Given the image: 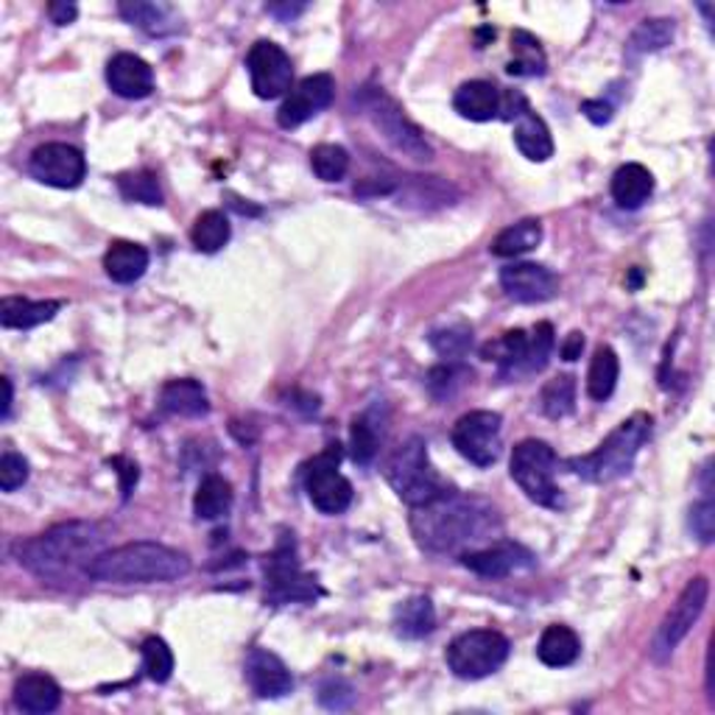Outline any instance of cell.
<instances>
[{
  "instance_id": "6da1fadb",
  "label": "cell",
  "mask_w": 715,
  "mask_h": 715,
  "mask_svg": "<svg viewBox=\"0 0 715 715\" xmlns=\"http://www.w3.org/2000/svg\"><path fill=\"white\" fill-rule=\"evenodd\" d=\"M411 531L428 554H467L481 542H498L503 522L489 500L444 492L431 503L414 506Z\"/></svg>"
},
{
  "instance_id": "7a4b0ae2",
  "label": "cell",
  "mask_w": 715,
  "mask_h": 715,
  "mask_svg": "<svg viewBox=\"0 0 715 715\" xmlns=\"http://www.w3.org/2000/svg\"><path fill=\"white\" fill-rule=\"evenodd\" d=\"M109 531L101 522L74 520L18 546V559L29 574L53 587H70L90 579V568L107 551Z\"/></svg>"
},
{
  "instance_id": "3957f363",
  "label": "cell",
  "mask_w": 715,
  "mask_h": 715,
  "mask_svg": "<svg viewBox=\"0 0 715 715\" xmlns=\"http://www.w3.org/2000/svg\"><path fill=\"white\" fill-rule=\"evenodd\" d=\"M190 574V559L159 542H126L92 562L90 579L107 585H165Z\"/></svg>"
},
{
  "instance_id": "277c9868",
  "label": "cell",
  "mask_w": 715,
  "mask_h": 715,
  "mask_svg": "<svg viewBox=\"0 0 715 715\" xmlns=\"http://www.w3.org/2000/svg\"><path fill=\"white\" fill-rule=\"evenodd\" d=\"M648 439H652V417L637 411L629 420L620 422V425L598 444V450L568 459V470L590 483L618 481V478L629 476L631 467H635L637 453H640V448Z\"/></svg>"
},
{
  "instance_id": "5b68a950",
  "label": "cell",
  "mask_w": 715,
  "mask_h": 715,
  "mask_svg": "<svg viewBox=\"0 0 715 715\" xmlns=\"http://www.w3.org/2000/svg\"><path fill=\"white\" fill-rule=\"evenodd\" d=\"M383 476H386L389 487L398 492V498L403 503H409L411 509L431 500L442 498L444 492H450L444 478L433 470L431 456H428V444L420 437L405 439L400 448L392 450V456L383 464Z\"/></svg>"
},
{
  "instance_id": "8992f818",
  "label": "cell",
  "mask_w": 715,
  "mask_h": 715,
  "mask_svg": "<svg viewBox=\"0 0 715 715\" xmlns=\"http://www.w3.org/2000/svg\"><path fill=\"white\" fill-rule=\"evenodd\" d=\"M361 109L366 118L372 120L378 131L383 135V140L394 148V151L405 154L414 163H431L433 148L425 140V135L420 131V126L405 115V109L394 101L392 96L381 90V87H366L361 92Z\"/></svg>"
},
{
  "instance_id": "52a82bcc",
  "label": "cell",
  "mask_w": 715,
  "mask_h": 715,
  "mask_svg": "<svg viewBox=\"0 0 715 715\" xmlns=\"http://www.w3.org/2000/svg\"><path fill=\"white\" fill-rule=\"evenodd\" d=\"M511 478L526 492L528 500L546 509L562 506V492L557 487V453L542 439H526L511 453Z\"/></svg>"
},
{
  "instance_id": "ba28073f",
  "label": "cell",
  "mask_w": 715,
  "mask_h": 715,
  "mask_svg": "<svg viewBox=\"0 0 715 715\" xmlns=\"http://www.w3.org/2000/svg\"><path fill=\"white\" fill-rule=\"evenodd\" d=\"M509 640L494 629H472L456 637L448 648V668L459 679H487L509 659Z\"/></svg>"
},
{
  "instance_id": "9c48e42d",
  "label": "cell",
  "mask_w": 715,
  "mask_h": 715,
  "mask_svg": "<svg viewBox=\"0 0 715 715\" xmlns=\"http://www.w3.org/2000/svg\"><path fill=\"white\" fill-rule=\"evenodd\" d=\"M322 596L316 579L302 570L300 557H296L294 533H283L277 540V548L266 559V601L274 607L296 601H313Z\"/></svg>"
},
{
  "instance_id": "30bf717a",
  "label": "cell",
  "mask_w": 715,
  "mask_h": 715,
  "mask_svg": "<svg viewBox=\"0 0 715 715\" xmlns=\"http://www.w3.org/2000/svg\"><path fill=\"white\" fill-rule=\"evenodd\" d=\"M707 596H709V581L704 579V576H696V579L687 581L685 590L679 592L676 604L668 609V615H665L663 624H659L657 635H654V643H652L654 659H665L674 654V648L685 640L687 631H690L693 626H696V620L702 618Z\"/></svg>"
},
{
  "instance_id": "8fae6325",
  "label": "cell",
  "mask_w": 715,
  "mask_h": 715,
  "mask_svg": "<svg viewBox=\"0 0 715 715\" xmlns=\"http://www.w3.org/2000/svg\"><path fill=\"white\" fill-rule=\"evenodd\" d=\"M341 448L330 444L305 467V492L322 515H341L352 503V483L339 472Z\"/></svg>"
},
{
  "instance_id": "7c38bea8",
  "label": "cell",
  "mask_w": 715,
  "mask_h": 715,
  "mask_svg": "<svg viewBox=\"0 0 715 715\" xmlns=\"http://www.w3.org/2000/svg\"><path fill=\"white\" fill-rule=\"evenodd\" d=\"M503 420L494 411H470L453 425V448L476 467H492L500 456Z\"/></svg>"
},
{
  "instance_id": "4fadbf2b",
  "label": "cell",
  "mask_w": 715,
  "mask_h": 715,
  "mask_svg": "<svg viewBox=\"0 0 715 715\" xmlns=\"http://www.w3.org/2000/svg\"><path fill=\"white\" fill-rule=\"evenodd\" d=\"M246 68H249L252 90L263 101L285 96L291 92V81H294V65L291 57L272 40H261L249 48L246 53Z\"/></svg>"
},
{
  "instance_id": "5bb4252c",
  "label": "cell",
  "mask_w": 715,
  "mask_h": 715,
  "mask_svg": "<svg viewBox=\"0 0 715 715\" xmlns=\"http://www.w3.org/2000/svg\"><path fill=\"white\" fill-rule=\"evenodd\" d=\"M29 170L37 183L70 190L79 188L87 176V159L79 148L68 143H42L31 154Z\"/></svg>"
},
{
  "instance_id": "9a60e30c",
  "label": "cell",
  "mask_w": 715,
  "mask_h": 715,
  "mask_svg": "<svg viewBox=\"0 0 715 715\" xmlns=\"http://www.w3.org/2000/svg\"><path fill=\"white\" fill-rule=\"evenodd\" d=\"M335 98V79L330 74H313L307 79H302L300 85L291 87V92L285 96L283 107L277 109V124L283 129H296L305 120H311L313 115H319L322 109H327Z\"/></svg>"
},
{
  "instance_id": "2e32d148",
  "label": "cell",
  "mask_w": 715,
  "mask_h": 715,
  "mask_svg": "<svg viewBox=\"0 0 715 715\" xmlns=\"http://www.w3.org/2000/svg\"><path fill=\"white\" fill-rule=\"evenodd\" d=\"M500 285L520 305H537L559 294V277L542 263H511L500 272Z\"/></svg>"
},
{
  "instance_id": "e0dca14e",
  "label": "cell",
  "mask_w": 715,
  "mask_h": 715,
  "mask_svg": "<svg viewBox=\"0 0 715 715\" xmlns=\"http://www.w3.org/2000/svg\"><path fill=\"white\" fill-rule=\"evenodd\" d=\"M533 554L528 548L515 546V542H492V546H483L478 551L461 554V565L467 570L478 576H487V579H506L511 574H520V570L533 568Z\"/></svg>"
},
{
  "instance_id": "ac0fdd59",
  "label": "cell",
  "mask_w": 715,
  "mask_h": 715,
  "mask_svg": "<svg viewBox=\"0 0 715 715\" xmlns=\"http://www.w3.org/2000/svg\"><path fill=\"white\" fill-rule=\"evenodd\" d=\"M246 682L261 698H280L294 690V676L288 665L268 648H252L244 665Z\"/></svg>"
},
{
  "instance_id": "d6986e66",
  "label": "cell",
  "mask_w": 715,
  "mask_h": 715,
  "mask_svg": "<svg viewBox=\"0 0 715 715\" xmlns=\"http://www.w3.org/2000/svg\"><path fill=\"white\" fill-rule=\"evenodd\" d=\"M107 85L115 96L137 101V98L151 96L154 70L146 59L135 57V53H115L107 65Z\"/></svg>"
},
{
  "instance_id": "ffe728a7",
  "label": "cell",
  "mask_w": 715,
  "mask_h": 715,
  "mask_svg": "<svg viewBox=\"0 0 715 715\" xmlns=\"http://www.w3.org/2000/svg\"><path fill=\"white\" fill-rule=\"evenodd\" d=\"M509 120H517L515 124V143L520 148V154L531 163H546V159L554 157V137L551 129L546 126V120L528 107V101L511 115Z\"/></svg>"
},
{
  "instance_id": "44dd1931",
  "label": "cell",
  "mask_w": 715,
  "mask_h": 715,
  "mask_svg": "<svg viewBox=\"0 0 715 715\" xmlns=\"http://www.w3.org/2000/svg\"><path fill=\"white\" fill-rule=\"evenodd\" d=\"M500 104H503V96H500L498 87L483 79L467 81L453 96L456 112L467 120H476V124H487V120L498 118Z\"/></svg>"
},
{
  "instance_id": "7402d4cb",
  "label": "cell",
  "mask_w": 715,
  "mask_h": 715,
  "mask_svg": "<svg viewBox=\"0 0 715 715\" xmlns=\"http://www.w3.org/2000/svg\"><path fill=\"white\" fill-rule=\"evenodd\" d=\"M14 704L29 715H46L62 704V687L46 674H26L14 682Z\"/></svg>"
},
{
  "instance_id": "603a6c76",
  "label": "cell",
  "mask_w": 715,
  "mask_h": 715,
  "mask_svg": "<svg viewBox=\"0 0 715 715\" xmlns=\"http://www.w3.org/2000/svg\"><path fill=\"white\" fill-rule=\"evenodd\" d=\"M654 194V176L646 165L626 163L613 176V199L620 210H637Z\"/></svg>"
},
{
  "instance_id": "cb8c5ba5",
  "label": "cell",
  "mask_w": 715,
  "mask_h": 715,
  "mask_svg": "<svg viewBox=\"0 0 715 715\" xmlns=\"http://www.w3.org/2000/svg\"><path fill=\"white\" fill-rule=\"evenodd\" d=\"M159 409L165 414L199 420V417H205L210 411V403H207V392L199 381L183 378V381L165 383L163 392H159Z\"/></svg>"
},
{
  "instance_id": "d4e9b609",
  "label": "cell",
  "mask_w": 715,
  "mask_h": 715,
  "mask_svg": "<svg viewBox=\"0 0 715 715\" xmlns=\"http://www.w3.org/2000/svg\"><path fill=\"white\" fill-rule=\"evenodd\" d=\"M118 12L126 23L137 26V29H143L151 37L170 35V31H176L179 29V23H183L179 14L174 12V7H168V3H143V0H129V3H120Z\"/></svg>"
},
{
  "instance_id": "484cf974",
  "label": "cell",
  "mask_w": 715,
  "mask_h": 715,
  "mask_svg": "<svg viewBox=\"0 0 715 715\" xmlns=\"http://www.w3.org/2000/svg\"><path fill=\"white\" fill-rule=\"evenodd\" d=\"M148 268V252L146 246L131 244V241H115L104 255V272L112 283L129 285L146 274Z\"/></svg>"
},
{
  "instance_id": "4316f807",
  "label": "cell",
  "mask_w": 715,
  "mask_h": 715,
  "mask_svg": "<svg viewBox=\"0 0 715 715\" xmlns=\"http://www.w3.org/2000/svg\"><path fill=\"white\" fill-rule=\"evenodd\" d=\"M59 307H62V302L57 300L31 302L23 300V296H7L0 302V324L9 330H31L37 324L51 322L59 313Z\"/></svg>"
},
{
  "instance_id": "83f0119b",
  "label": "cell",
  "mask_w": 715,
  "mask_h": 715,
  "mask_svg": "<svg viewBox=\"0 0 715 715\" xmlns=\"http://www.w3.org/2000/svg\"><path fill=\"white\" fill-rule=\"evenodd\" d=\"M581 654V640L570 626H548L540 637V646H537V657H540L542 665L548 668H568L579 659Z\"/></svg>"
},
{
  "instance_id": "f1b7e54d",
  "label": "cell",
  "mask_w": 715,
  "mask_h": 715,
  "mask_svg": "<svg viewBox=\"0 0 715 715\" xmlns=\"http://www.w3.org/2000/svg\"><path fill=\"white\" fill-rule=\"evenodd\" d=\"M483 358L500 366V375L528 372V333L526 330H506L498 341L487 344Z\"/></svg>"
},
{
  "instance_id": "f546056e",
  "label": "cell",
  "mask_w": 715,
  "mask_h": 715,
  "mask_svg": "<svg viewBox=\"0 0 715 715\" xmlns=\"http://www.w3.org/2000/svg\"><path fill=\"white\" fill-rule=\"evenodd\" d=\"M433 626H437V613L428 596H414L394 609V629L400 637L420 640V637L431 635Z\"/></svg>"
},
{
  "instance_id": "4dcf8cb0",
  "label": "cell",
  "mask_w": 715,
  "mask_h": 715,
  "mask_svg": "<svg viewBox=\"0 0 715 715\" xmlns=\"http://www.w3.org/2000/svg\"><path fill=\"white\" fill-rule=\"evenodd\" d=\"M542 244V224L537 218H522V222L511 224L503 233H498V238L492 241V255L498 257H520L533 252Z\"/></svg>"
},
{
  "instance_id": "1f68e13d",
  "label": "cell",
  "mask_w": 715,
  "mask_h": 715,
  "mask_svg": "<svg viewBox=\"0 0 715 715\" xmlns=\"http://www.w3.org/2000/svg\"><path fill=\"white\" fill-rule=\"evenodd\" d=\"M233 487L224 476H207L205 481L199 483L194 498V511L199 520H218V517L227 515L233 509Z\"/></svg>"
},
{
  "instance_id": "d6a6232c",
  "label": "cell",
  "mask_w": 715,
  "mask_h": 715,
  "mask_svg": "<svg viewBox=\"0 0 715 715\" xmlns=\"http://www.w3.org/2000/svg\"><path fill=\"white\" fill-rule=\"evenodd\" d=\"M620 361L615 355L613 346H598L596 355L590 361V372H587V394L598 403L613 398L615 386H618Z\"/></svg>"
},
{
  "instance_id": "836d02e7",
  "label": "cell",
  "mask_w": 715,
  "mask_h": 715,
  "mask_svg": "<svg viewBox=\"0 0 715 715\" xmlns=\"http://www.w3.org/2000/svg\"><path fill=\"white\" fill-rule=\"evenodd\" d=\"M548 70L546 51H542L540 40L528 31L517 29L511 35V62L509 74L511 76H542Z\"/></svg>"
},
{
  "instance_id": "e575fe53",
  "label": "cell",
  "mask_w": 715,
  "mask_h": 715,
  "mask_svg": "<svg viewBox=\"0 0 715 715\" xmlns=\"http://www.w3.org/2000/svg\"><path fill=\"white\" fill-rule=\"evenodd\" d=\"M229 235H233V229H229V218L224 216L222 210H205L194 222V229H190V241H194L196 249L205 252V255H213V252L224 249Z\"/></svg>"
},
{
  "instance_id": "d590c367",
  "label": "cell",
  "mask_w": 715,
  "mask_h": 715,
  "mask_svg": "<svg viewBox=\"0 0 715 715\" xmlns=\"http://www.w3.org/2000/svg\"><path fill=\"white\" fill-rule=\"evenodd\" d=\"M674 20H643L640 26L635 29L629 40V57H640V53H652L659 51V48L670 46L674 40Z\"/></svg>"
},
{
  "instance_id": "8d00e7d4",
  "label": "cell",
  "mask_w": 715,
  "mask_h": 715,
  "mask_svg": "<svg viewBox=\"0 0 715 715\" xmlns=\"http://www.w3.org/2000/svg\"><path fill=\"white\" fill-rule=\"evenodd\" d=\"M311 168L322 183H341L350 170V154L335 143H322L311 151Z\"/></svg>"
},
{
  "instance_id": "74e56055",
  "label": "cell",
  "mask_w": 715,
  "mask_h": 715,
  "mask_svg": "<svg viewBox=\"0 0 715 715\" xmlns=\"http://www.w3.org/2000/svg\"><path fill=\"white\" fill-rule=\"evenodd\" d=\"M118 190L124 199L140 202V205H163V190H159L157 174L151 170H131L118 176Z\"/></svg>"
},
{
  "instance_id": "f35d334b",
  "label": "cell",
  "mask_w": 715,
  "mask_h": 715,
  "mask_svg": "<svg viewBox=\"0 0 715 715\" xmlns=\"http://www.w3.org/2000/svg\"><path fill=\"white\" fill-rule=\"evenodd\" d=\"M576 409V381L570 375H559L546 383L542 389V411L551 420H562V417L574 414Z\"/></svg>"
},
{
  "instance_id": "ab89813d",
  "label": "cell",
  "mask_w": 715,
  "mask_h": 715,
  "mask_svg": "<svg viewBox=\"0 0 715 715\" xmlns=\"http://www.w3.org/2000/svg\"><path fill=\"white\" fill-rule=\"evenodd\" d=\"M143 670L151 682H168L174 674V652L163 637H146L143 640Z\"/></svg>"
},
{
  "instance_id": "60d3db41",
  "label": "cell",
  "mask_w": 715,
  "mask_h": 715,
  "mask_svg": "<svg viewBox=\"0 0 715 715\" xmlns=\"http://www.w3.org/2000/svg\"><path fill=\"white\" fill-rule=\"evenodd\" d=\"M428 341H431V346L439 355L448 358V361H456V358L467 355V350H470L472 330L467 327V324H450V327L433 330V333L428 335Z\"/></svg>"
},
{
  "instance_id": "b9f144b4",
  "label": "cell",
  "mask_w": 715,
  "mask_h": 715,
  "mask_svg": "<svg viewBox=\"0 0 715 715\" xmlns=\"http://www.w3.org/2000/svg\"><path fill=\"white\" fill-rule=\"evenodd\" d=\"M378 444H381V439H378L375 425H372L366 417H361V420L352 422L350 450H352V461H355V464H370V461L378 456Z\"/></svg>"
},
{
  "instance_id": "7bdbcfd3",
  "label": "cell",
  "mask_w": 715,
  "mask_h": 715,
  "mask_svg": "<svg viewBox=\"0 0 715 715\" xmlns=\"http://www.w3.org/2000/svg\"><path fill=\"white\" fill-rule=\"evenodd\" d=\"M554 344H557V339H554V327L548 322H540L528 333V372H540L548 364Z\"/></svg>"
},
{
  "instance_id": "ee69618b",
  "label": "cell",
  "mask_w": 715,
  "mask_h": 715,
  "mask_svg": "<svg viewBox=\"0 0 715 715\" xmlns=\"http://www.w3.org/2000/svg\"><path fill=\"white\" fill-rule=\"evenodd\" d=\"M26 481H29V461L20 453H14V450H7L3 459H0V489L3 492H14Z\"/></svg>"
},
{
  "instance_id": "f6af8a7d",
  "label": "cell",
  "mask_w": 715,
  "mask_h": 715,
  "mask_svg": "<svg viewBox=\"0 0 715 715\" xmlns=\"http://www.w3.org/2000/svg\"><path fill=\"white\" fill-rule=\"evenodd\" d=\"M467 378L470 375H467L464 370H459V366H437V370H431V375H428V389H431L433 398L439 400L453 398L456 389H459Z\"/></svg>"
},
{
  "instance_id": "bcb514c9",
  "label": "cell",
  "mask_w": 715,
  "mask_h": 715,
  "mask_svg": "<svg viewBox=\"0 0 715 715\" xmlns=\"http://www.w3.org/2000/svg\"><path fill=\"white\" fill-rule=\"evenodd\" d=\"M690 531L696 533L698 542H704V546H709L715 537V506L713 500L704 498L698 500L696 506L690 509Z\"/></svg>"
},
{
  "instance_id": "7dc6e473",
  "label": "cell",
  "mask_w": 715,
  "mask_h": 715,
  "mask_svg": "<svg viewBox=\"0 0 715 715\" xmlns=\"http://www.w3.org/2000/svg\"><path fill=\"white\" fill-rule=\"evenodd\" d=\"M352 698H355V693H352V687L346 685L344 679H330V682H324L322 690H319V702H322L324 707H330V709H344V707H350Z\"/></svg>"
},
{
  "instance_id": "c3c4849f",
  "label": "cell",
  "mask_w": 715,
  "mask_h": 715,
  "mask_svg": "<svg viewBox=\"0 0 715 715\" xmlns=\"http://www.w3.org/2000/svg\"><path fill=\"white\" fill-rule=\"evenodd\" d=\"M76 14H79V9H76V3H68V0L48 3V18H51V23L68 26V23H74Z\"/></svg>"
},
{
  "instance_id": "681fc988",
  "label": "cell",
  "mask_w": 715,
  "mask_h": 715,
  "mask_svg": "<svg viewBox=\"0 0 715 715\" xmlns=\"http://www.w3.org/2000/svg\"><path fill=\"white\" fill-rule=\"evenodd\" d=\"M581 112H585L596 126H604L613 120V107H609L607 101H585L581 104Z\"/></svg>"
},
{
  "instance_id": "f907efd6",
  "label": "cell",
  "mask_w": 715,
  "mask_h": 715,
  "mask_svg": "<svg viewBox=\"0 0 715 715\" xmlns=\"http://www.w3.org/2000/svg\"><path fill=\"white\" fill-rule=\"evenodd\" d=\"M581 350H585V335L579 333V330H576V333H570L568 339H565V344H562V358L565 361H576V358L581 355Z\"/></svg>"
},
{
  "instance_id": "816d5d0a",
  "label": "cell",
  "mask_w": 715,
  "mask_h": 715,
  "mask_svg": "<svg viewBox=\"0 0 715 715\" xmlns=\"http://www.w3.org/2000/svg\"><path fill=\"white\" fill-rule=\"evenodd\" d=\"M266 9L272 14H277V18H283V20H291V18H296L300 12H305V7H274V3H272V7H266Z\"/></svg>"
},
{
  "instance_id": "f5cc1de1",
  "label": "cell",
  "mask_w": 715,
  "mask_h": 715,
  "mask_svg": "<svg viewBox=\"0 0 715 715\" xmlns=\"http://www.w3.org/2000/svg\"><path fill=\"white\" fill-rule=\"evenodd\" d=\"M3 420H9V414H12V381L9 378H3Z\"/></svg>"
},
{
  "instance_id": "db71d44e",
  "label": "cell",
  "mask_w": 715,
  "mask_h": 715,
  "mask_svg": "<svg viewBox=\"0 0 715 715\" xmlns=\"http://www.w3.org/2000/svg\"><path fill=\"white\" fill-rule=\"evenodd\" d=\"M640 280H643V274L635 268V272H631V285H635V288H637V285H640Z\"/></svg>"
}]
</instances>
